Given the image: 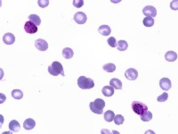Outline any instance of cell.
I'll return each mask as SVG.
<instances>
[{
  "label": "cell",
  "mask_w": 178,
  "mask_h": 134,
  "mask_svg": "<svg viewBox=\"0 0 178 134\" xmlns=\"http://www.w3.org/2000/svg\"><path fill=\"white\" fill-rule=\"evenodd\" d=\"M104 106H105V102L101 98H96L94 102H91L89 104L90 110L96 114H102L103 113Z\"/></svg>",
  "instance_id": "cell-1"
},
{
  "label": "cell",
  "mask_w": 178,
  "mask_h": 134,
  "mask_svg": "<svg viewBox=\"0 0 178 134\" xmlns=\"http://www.w3.org/2000/svg\"><path fill=\"white\" fill-rule=\"evenodd\" d=\"M48 72L53 75V76H58V75H62L65 76L64 72H63V67L61 63L54 61L49 67H48Z\"/></svg>",
  "instance_id": "cell-2"
},
{
  "label": "cell",
  "mask_w": 178,
  "mask_h": 134,
  "mask_svg": "<svg viewBox=\"0 0 178 134\" xmlns=\"http://www.w3.org/2000/svg\"><path fill=\"white\" fill-rule=\"evenodd\" d=\"M78 86L82 89H90L94 87V82L92 79L86 76H80L78 79Z\"/></svg>",
  "instance_id": "cell-3"
},
{
  "label": "cell",
  "mask_w": 178,
  "mask_h": 134,
  "mask_svg": "<svg viewBox=\"0 0 178 134\" xmlns=\"http://www.w3.org/2000/svg\"><path fill=\"white\" fill-rule=\"evenodd\" d=\"M131 105H132L133 111L140 116L142 114H143L148 110V106L144 103H142V102H139V101H134Z\"/></svg>",
  "instance_id": "cell-4"
},
{
  "label": "cell",
  "mask_w": 178,
  "mask_h": 134,
  "mask_svg": "<svg viewBox=\"0 0 178 134\" xmlns=\"http://www.w3.org/2000/svg\"><path fill=\"white\" fill-rule=\"evenodd\" d=\"M142 14L146 16V17H151L154 18L157 15V10L154 7L152 6H147L142 9Z\"/></svg>",
  "instance_id": "cell-5"
},
{
  "label": "cell",
  "mask_w": 178,
  "mask_h": 134,
  "mask_svg": "<svg viewBox=\"0 0 178 134\" xmlns=\"http://www.w3.org/2000/svg\"><path fill=\"white\" fill-rule=\"evenodd\" d=\"M24 30L29 34H34L38 31V26L35 25L32 22L28 21L24 25Z\"/></svg>",
  "instance_id": "cell-6"
},
{
  "label": "cell",
  "mask_w": 178,
  "mask_h": 134,
  "mask_svg": "<svg viewBox=\"0 0 178 134\" xmlns=\"http://www.w3.org/2000/svg\"><path fill=\"white\" fill-rule=\"evenodd\" d=\"M125 76L129 81H135L138 77V72L134 68H129L126 71Z\"/></svg>",
  "instance_id": "cell-7"
},
{
  "label": "cell",
  "mask_w": 178,
  "mask_h": 134,
  "mask_svg": "<svg viewBox=\"0 0 178 134\" xmlns=\"http://www.w3.org/2000/svg\"><path fill=\"white\" fill-rule=\"evenodd\" d=\"M74 20H75V22L78 24H84V23H86V22L87 20V17H86V15L85 13H83V12H78L74 15Z\"/></svg>",
  "instance_id": "cell-8"
},
{
  "label": "cell",
  "mask_w": 178,
  "mask_h": 134,
  "mask_svg": "<svg viewBox=\"0 0 178 134\" xmlns=\"http://www.w3.org/2000/svg\"><path fill=\"white\" fill-rule=\"evenodd\" d=\"M35 46L36 48L40 50V51H46L48 48V44L45 40H41V39H38L35 41Z\"/></svg>",
  "instance_id": "cell-9"
},
{
  "label": "cell",
  "mask_w": 178,
  "mask_h": 134,
  "mask_svg": "<svg viewBox=\"0 0 178 134\" xmlns=\"http://www.w3.org/2000/svg\"><path fill=\"white\" fill-rule=\"evenodd\" d=\"M159 86H160V89H162L165 91H167L171 89L172 83L168 78H162L159 81Z\"/></svg>",
  "instance_id": "cell-10"
},
{
  "label": "cell",
  "mask_w": 178,
  "mask_h": 134,
  "mask_svg": "<svg viewBox=\"0 0 178 134\" xmlns=\"http://www.w3.org/2000/svg\"><path fill=\"white\" fill-rule=\"evenodd\" d=\"M3 41L7 45H12V44H14L15 42V37L12 33H9V32L6 33L3 36Z\"/></svg>",
  "instance_id": "cell-11"
},
{
  "label": "cell",
  "mask_w": 178,
  "mask_h": 134,
  "mask_svg": "<svg viewBox=\"0 0 178 134\" xmlns=\"http://www.w3.org/2000/svg\"><path fill=\"white\" fill-rule=\"evenodd\" d=\"M35 125H36V122L32 118H28L23 122V128L27 130H32L35 127Z\"/></svg>",
  "instance_id": "cell-12"
},
{
  "label": "cell",
  "mask_w": 178,
  "mask_h": 134,
  "mask_svg": "<svg viewBox=\"0 0 178 134\" xmlns=\"http://www.w3.org/2000/svg\"><path fill=\"white\" fill-rule=\"evenodd\" d=\"M9 129L11 131H14V132H18L20 131L21 130V125L19 123L18 121L16 120H13L9 122Z\"/></svg>",
  "instance_id": "cell-13"
},
{
  "label": "cell",
  "mask_w": 178,
  "mask_h": 134,
  "mask_svg": "<svg viewBox=\"0 0 178 134\" xmlns=\"http://www.w3.org/2000/svg\"><path fill=\"white\" fill-rule=\"evenodd\" d=\"M98 31H99L100 34H102V36H109V35L110 34V32H111V29H110V26L104 24V25H102V26L99 27Z\"/></svg>",
  "instance_id": "cell-14"
},
{
  "label": "cell",
  "mask_w": 178,
  "mask_h": 134,
  "mask_svg": "<svg viewBox=\"0 0 178 134\" xmlns=\"http://www.w3.org/2000/svg\"><path fill=\"white\" fill-rule=\"evenodd\" d=\"M114 88L113 87H111L110 85V86H104L103 88H102V94L105 96V97H111V96H113V94H114Z\"/></svg>",
  "instance_id": "cell-15"
},
{
  "label": "cell",
  "mask_w": 178,
  "mask_h": 134,
  "mask_svg": "<svg viewBox=\"0 0 178 134\" xmlns=\"http://www.w3.org/2000/svg\"><path fill=\"white\" fill-rule=\"evenodd\" d=\"M165 59L168 62H174L177 59V54L174 51H167L165 55Z\"/></svg>",
  "instance_id": "cell-16"
},
{
  "label": "cell",
  "mask_w": 178,
  "mask_h": 134,
  "mask_svg": "<svg viewBox=\"0 0 178 134\" xmlns=\"http://www.w3.org/2000/svg\"><path fill=\"white\" fill-rule=\"evenodd\" d=\"M110 85L116 89H122V82L117 78L111 79L110 81Z\"/></svg>",
  "instance_id": "cell-17"
},
{
  "label": "cell",
  "mask_w": 178,
  "mask_h": 134,
  "mask_svg": "<svg viewBox=\"0 0 178 134\" xmlns=\"http://www.w3.org/2000/svg\"><path fill=\"white\" fill-rule=\"evenodd\" d=\"M62 56L65 59H70L73 57L74 56V52L71 48H65L63 50H62Z\"/></svg>",
  "instance_id": "cell-18"
},
{
  "label": "cell",
  "mask_w": 178,
  "mask_h": 134,
  "mask_svg": "<svg viewBox=\"0 0 178 134\" xmlns=\"http://www.w3.org/2000/svg\"><path fill=\"white\" fill-rule=\"evenodd\" d=\"M116 48L119 51H126L128 48V44L126 40H119V41H118Z\"/></svg>",
  "instance_id": "cell-19"
},
{
  "label": "cell",
  "mask_w": 178,
  "mask_h": 134,
  "mask_svg": "<svg viewBox=\"0 0 178 134\" xmlns=\"http://www.w3.org/2000/svg\"><path fill=\"white\" fill-rule=\"evenodd\" d=\"M114 117H115V113L113 111L108 110L104 113V120L108 122H111L114 120Z\"/></svg>",
  "instance_id": "cell-20"
},
{
  "label": "cell",
  "mask_w": 178,
  "mask_h": 134,
  "mask_svg": "<svg viewBox=\"0 0 178 134\" xmlns=\"http://www.w3.org/2000/svg\"><path fill=\"white\" fill-rule=\"evenodd\" d=\"M102 69L107 72H113L116 71V65L114 64H111V63L106 64H103Z\"/></svg>",
  "instance_id": "cell-21"
},
{
  "label": "cell",
  "mask_w": 178,
  "mask_h": 134,
  "mask_svg": "<svg viewBox=\"0 0 178 134\" xmlns=\"http://www.w3.org/2000/svg\"><path fill=\"white\" fill-rule=\"evenodd\" d=\"M29 19H30L31 22H32L37 26H39L40 23H41V20H40L39 16H38L37 15H31L29 16Z\"/></svg>",
  "instance_id": "cell-22"
},
{
  "label": "cell",
  "mask_w": 178,
  "mask_h": 134,
  "mask_svg": "<svg viewBox=\"0 0 178 134\" xmlns=\"http://www.w3.org/2000/svg\"><path fill=\"white\" fill-rule=\"evenodd\" d=\"M12 97L15 99H22L23 97V92L20 89H14L12 91Z\"/></svg>",
  "instance_id": "cell-23"
},
{
  "label": "cell",
  "mask_w": 178,
  "mask_h": 134,
  "mask_svg": "<svg viewBox=\"0 0 178 134\" xmlns=\"http://www.w3.org/2000/svg\"><path fill=\"white\" fill-rule=\"evenodd\" d=\"M142 23L145 27H152L154 25V18L145 17L142 21Z\"/></svg>",
  "instance_id": "cell-24"
},
{
  "label": "cell",
  "mask_w": 178,
  "mask_h": 134,
  "mask_svg": "<svg viewBox=\"0 0 178 134\" xmlns=\"http://www.w3.org/2000/svg\"><path fill=\"white\" fill-rule=\"evenodd\" d=\"M152 119V113L150 111H146L143 114L141 115V120L143 122H149Z\"/></svg>",
  "instance_id": "cell-25"
},
{
  "label": "cell",
  "mask_w": 178,
  "mask_h": 134,
  "mask_svg": "<svg viewBox=\"0 0 178 134\" xmlns=\"http://www.w3.org/2000/svg\"><path fill=\"white\" fill-rule=\"evenodd\" d=\"M124 117L121 115V114H117V115H115V117H114V122H115V124H117V125H120V124H122L123 122H124Z\"/></svg>",
  "instance_id": "cell-26"
},
{
  "label": "cell",
  "mask_w": 178,
  "mask_h": 134,
  "mask_svg": "<svg viewBox=\"0 0 178 134\" xmlns=\"http://www.w3.org/2000/svg\"><path fill=\"white\" fill-rule=\"evenodd\" d=\"M167 98H168V94L166 92H164L163 94H161L160 96L158 97L157 100L158 102H166L167 100Z\"/></svg>",
  "instance_id": "cell-27"
},
{
  "label": "cell",
  "mask_w": 178,
  "mask_h": 134,
  "mask_svg": "<svg viewBox=\"0 0 178 134\" xmlns=\"http://www.w3.org/2000/svg\"><path fill=\"white\" fill-rule=\"evenodd\" d=\"M107 42H108L109 46H110L111 48H116L117 47V40H116V39L114 37L109 38L108 40H107Z\"/></svg>",
  "instance_id": "cell-28"
},
{
  "label": "cell",
  "mask_w": 178,
  "mask_h": 134,
  "mask_svg": "<svg viewBox=\"0 0 178 134\" xmlns=\"http://www.w3.org/2000/svg\"><path fill=\"white\" fill-rule=\"evenodd\" d=\"M72 5L75 7H77V8H80L81 7H83L84 1H83V0H73V1H72Z\"/></svg>",
  "instance_id": "cell-29"
},
{
  "label": "cell",
  "mask_w": 178,
  "mask_h": 134,
  "mask_svg": "<svg viewBox=\"0 0 178 134\" xmlns=\"http://www.w3.org/2000/svg\"><path fill=\"white\" fill-rule=\"evenodd\" d=\"M38 4H39V6L40 7L45 8V7H46L49 5V0H39Z\"/></svg>",
  "instance_id": "cell-30"
},
{
  "label": "cell",
  "mask_w": 178,
  "mask_h": 134,
  "mask_svg": "<svg viewBox=\"0 0 178 134\" xmlns=\"http://www.w3.org/2000/svg\"><path fill=\"white\" fill-rule=\"evenodd\" d=\"M170 7H171L172 10H174V11H176L178 9V1L177 0H174V1H172L170 3Z\"/></svg>",
  "instance_id": "cell-31"
},
{
  "label": "cell",
  "mask_w": 178,
  "mask_h": 134,
  "mask_svg": "<svg viewBox=\"0 0 178 134\" xmlns=\"http://www.w3.org/2000/svg\"><path fill=\"white\" fill-rule=\"evenodd\" d=\"M0 96H1V99H0V104H2V103H4L5 102V100H6V96L4 95V94H0Z\"/></svg>",
  "instance_id": "cell-32"
},
{
  "label": "cell",
  "mask_w": 178,
  "mask_h": 134,
  "mask_svg": "<svg viewBox=\"0 0 178 134\" xmlns=\"http://www.w3.org/2000/svg\"><path fill=\"white\" fill-rule=\"evenodd\" d=\"M145 133H153V134H154V132H153L152 130H148V131H146Z\"/></svg>",
  "instance_id": "cell-33"
}]
</instances>
